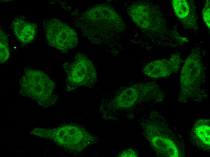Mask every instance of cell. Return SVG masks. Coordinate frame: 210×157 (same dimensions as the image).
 <instances>
[{
    "label": "cell",
    "instance_id": "1",
    "mask_svg": "<svg viewBox=\"0 0 210 157\" xmlns=\"http://www.w3.org/2000/svg\"><path fill=\"white\" fill-rule=\"evenodd\" d=\"M46 38L52 46L64 52L74 48L78 44L75 31L61 21L49 19L44 24Z\"/></svg>",
    "mask_w": 210,
    "mask_h": 157
},
{
    "label": "cell",
    "instance_id": "2",
    "mask_svg": "<svg viewBox=\"0 0 210 157\" xmlns=\"http://www.w3.org/2000/svg\"><path fill=\"white\" fill-rule=\"evenodd\" d=\"M12 27L15 35L18 40L24 44H27L34 39L36 33L34 24L21 17L14 19Z\"/></svg>",
    "mask_w": 210,
    "mask_h": 157
},
{
    "label": "cell",
    "instance_id": "3",
    "mask_svg": "<svg viewBox=\"0 0 210 157\" xmlns=\"http://www.w3.org/2000/svg\"><path fill=\"white\" fill-rule=\"evenodd\" d=\"M171 59H162L151 62L145 67L144 72L148 76L157 78L167 76L173 69Z\"/></svg>",
    "mask_w": 210,
    "mask_h": 157
},
{
    "label": "cell",
    "instance_id": "4",
    "mask_svg": "<svg viewBox=\"0 0 210 157\" xmlns=\"http://www.w3.org/2000/svg\"><path fill=\"white\" fill-rule=\"evenodd\" d=\"M152 143L154 148L165 156L169 157H178V152L177 148L170 140L165 138L156 136L153 138Z\"/></svg>",
    "mask_w": 210,
    "mask_h": 157
},
{
    "label": "cell",
    "instance_id": "5",
    "mask_svg": "<svg viewBox=\"0 0 210 157\" xmlns=\"http://www.w3.org/2000/svg\"><path fill=\"white\" fill-rule=\"evenodd\" d=\"M137 92L135 88H130L121 92L116 99V104L121 108L129 107L132 106L137 99Z\"/></svg>",
    "mask_w": 210,
    "mask_h": 157
},
{
    "label": "cell",
    "instance_id": "6",
    "mask_svg": "<svg viewBox=\"0 0 210 157\" xmlns=\"http://www.w3.org/2000/svg\"><path fill=\"white\" fill-rule=\"evenodd\" d=\"M202 120L195 127L194 133L200 141L208 146H210V126L209 122Z\"/></svg>",
    "mask_w": 210,
    "mask_h": 157
},
{
    "label": "cell",
    "instance_id": "7",
    "mask_svg": "<svg viewBox=\"0 0 210 157\" xmlns=\"http://www.w3.org/2000/svg\"><path fill=\"white\" fill-rule=\"evenodd\" d=\"M174 10L176 15L180 18H183L189 13V5L186 0H173L172 1Z\"/></svg>",
    "mask_w": 210,
    "mask_h": 157
},
{
    "label": "cell",
    "instance_id": "8",
    "mask_svg": "<svg viewBox=\"0 0 210 157\" xmlns=\"http://www.w3.org/2000/svg\"><path fill=\"white\" fill-rule=\"evenodd\" d=\"M0 62L3 63L8 59L10 56L7 35L0 29Z\"/></svg>",
    "mask_w": 210,
    "mask_h": 157
},
{
    "label": "cell",
    "instance_id": "9",
    "mask_svg": "<svg viewBox=\"0 0 210 157\" xmlns=\"http://www.w3.org/2000/svg\"><path fill=\"white\" fill-rule=\"evenodd\" d=\"M210 1L207 0L202 11L203 20L210 29Z\"/></svg>",
    "mask_w": 210,
    "mask_h": 157
},
{
    "label": "cell",
    "instance_id": "10",
    "mask_svg": "<svg viewBox=\"0 0 210 157\" xmlns=\"http://www.w3.org/2000/svg\"><path fill=\"white\" fill-rule=\"evenodd\" d=\"M137 156V153L135 151L132 150L124 151L120 155L121 157H136Z\"/></svg>",
    "mask_w": 210,
    "mask_h": 157
}]
</instances>
